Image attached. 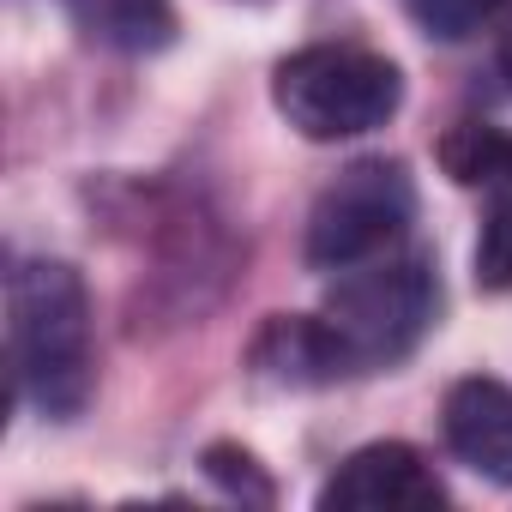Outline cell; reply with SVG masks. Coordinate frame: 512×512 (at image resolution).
<instances>
[{
	"mask_svg": "<svg viewBox=\"0 0 512 512\" xmlns=\"http://www.w3.org/2000/svg\"><path fill=\"white\" fill-rule=\"evenodd\" d=\"M440 169L458 187H500V181H512V133H500L488 121H458L440 139Z\"/></svg>",
	"mask_w": 512,
	"mask_h": 512,
	"instance_id": "9",
	"label": "cell"
},
{
	"mask_svg": "<svg viewBox=\"0 0 512 512\" xmlns=\"http://www.w3.org/2000/svg\"><path fill=\"white\" fill-rule=\"evenodd\" d=\"M404 7L416 13V25L428 37H470L494 7H506V0H404Z\"/></svg>",
	"mask_w": 512,
	"mask_h": 512,
	"instance_id": "11",
	"label": "cell"
},
{
	"mask_svg": "<svg viewBox=\"0 0 512 512\" xmlns=\"http://www.w3.org/2000/svg\"><path fill=\"white\" fill-rule=\"evenodd\" d=\"M440 290L422 260H386V266H350V278L332 284L326 296V332L344 356V374H374L404 362L428 326H434Z\"/></svg>",
	"mask_w": 512,
	"mask_h": 512,
	"instance_id": "3",
	"label": "cell"
},
{
	"mask_svg": "<svg viewBox=\"0 0 512 512\" xmlns=\"http://www.w3.org/2000/svg\"><path fill=\"white\" fill-rule=\"evenodd\" d=\"M253 374L272 386H332V380H344V356H338L326 320L290 314L253 338Z\"/></svg>",
	"mask_w": 512,
	"mask_h": 512,
	"instance_id": "7",
	"label": "cell"
},
{
	"mask_svg": "<svg viewBox=\"0 0 512 512\" xmlns=\"http://www.w3.org/2000/svg\"><path fill=\"white\" fill-rule=\"evenodd\" d=\"M446 446L488 482H512V386L500 380H458L440 410Z\"/></svg>",
	"mask_w": 512,
	"mask_h": 512,
	"instance_id": "6",
	"label": "cell"
},
{
	"mask_svg": "<svg viewBox=\"0 0 512 512\" xmlns=\"http://www.w3.org/2000/svg\"><path fill=\"white\" fill-rule=\"evenodd\" d=\"M500 67H506V79H512V31H506V43H500Z\"/></svg>",
	"mask_w": 512,
	"mask_h": 512,
	"instance_id": "13",
	"label": "cell"
},
{
	"mask_svg": "<svg viewBox=\"0 0 512 512\" xmlns=\"http://www.w3.org/2000/svg\"><path fill=\"white\" fill-rule=\"evenodd\" d=\"M205 470H211L223 488L247 494V500H272V482H266V476H253V458L235 452V446H211V452H205Z\"/></svg>",
	"mask_w": 512,
	"mask_h": 512,
	"instance_id": "12",
	"label": "cell"
},
{
	"mask_svg": "<svg viewBox=\"0 0 512 512\" xmlns=\"http://www.w3.org/2000/svg\"><path fill=\"white\" fill-rule=\"evenodd\" d=\"M476 284L482 290H512V193L488 211L476 235Z\"/></svg>",
	"mask_w": 512,
	"mask_h": 512,
	"instance_id": "10",
	"label": "cell"
},
{
	"mask_svg": "<svg viewBox=\"0 0 512 512\" xmlns=\"http://www.w3.org/2000/svg\"><path fill=\"white\" fill-rule=\"evenodd\" d=\"M272 103L302 139H356L398 115L404 79L386 55L362 43H314L278 61Z\"/></svg>",
	"mask_w": 512,
	"mask_h": 512,
	"instance_id": "2",
	"label": "cell"
},
{
	"mask_svg": "<svg viewBox=\"0 0 512 512\" xmlns=\"http://www.w3.org/2000/svg\"><path fill=\"white\" fill-rule=\"evenodd\" d=\"M7 356L19 392L43 416H79L97 386L91 356V296L73 266L25 260L7 278Z\"/></svg>",
	"mask_w": 512,
	"mask_h": 512,
	"instance_id": "1",
	"label": "cell"
},
{
	"mask_svg": "<svg viewBox=\"0 0 512 512\" xmlns=\"http://www.w3.org/2000/svg\"><path fill=\"white\" fill-rule=\"evenodd\" d=\"M416 217V181L404 175V163L386 157H362L350 163L308 217V266L320 272H350L374 253H386Z\"/></svg>",
	"mask_w": 512,
	"mask_h": 512,
	"instance_id": "4",
	"label": "cell"
},
{
	"mask_svg": "<svg viewBox=\"0 0 512 512\" xmlns=\"http://www.w3.org/2000/svg\"><path fill=\"white\" fill-rule=\"evenodd\" d=\"M73 25L121 55H157L175 43V7L169 0H67Z\"/></svg>",
	"mask_w": 512,
	"mask_h": 512,
	"instance_id": "8",
	"label": "cell"
},
{
	"mask_svg": "<svg viewBox=\"0 0 512 512\" xmlns=\"http://www.w3.org/2000/svg\"><path fill=\"white\" fill-rule=\"evenodd\" d=\"M440 500H446L440 476L422 464L416 446H398V440L350 452L332 470V482L320 488L326 512H416V506H440Z\"/></svg>",
	"mask_w": 512,
	"mask_h": 512,
	"instance_id": "5",
	"label": "cell"
}]
</instances>
